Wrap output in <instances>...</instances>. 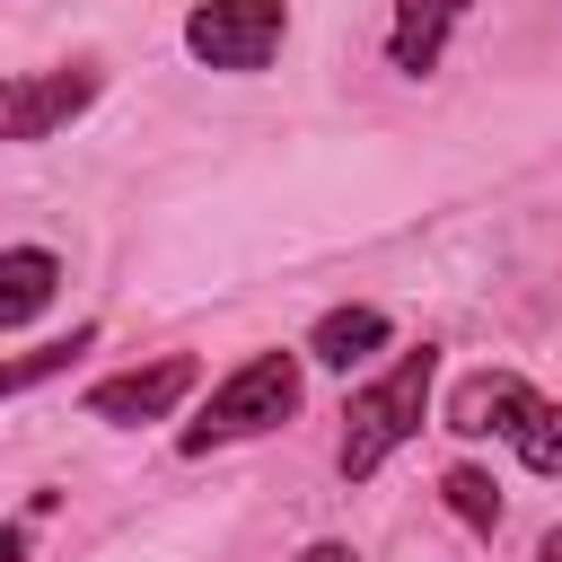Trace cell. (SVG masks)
<instances>
[{"label": "cell", "instance_id": "cell-11", "mask_svg": "<svg viewBox=\"0 0 562 562\" xmlns=\"http://www.w3.org/2000/svg\"><path fill=\"white\" fill-rule=\"evenodd\" d=\"M439 501H448V518L474 527V536L501 527V483H492L483 465H448V474H439Z\"/></svg>", "mask_w": 562, "mask_h": 562}, {"label": "cell", "instance_id": "cell-15", "mask_svg": "<svg viewBox=\"0 0 562 562\" xmlns=\"http://www.w3.org/2000/svg\"><path fill=\"white\" fill-rule=\"evenodd\" d=\"M536 562H562V527H544V544H536Z\"/></svg>", "mask_w": 562, "mask_h": 562}, {"label": "cell", "instance_id": "cell-1", "mask_svg": "<svg viewBox=\"0 0 562 562\" xmlns=\"http://www.w3.org/2000/svg\"><path fill=\"white\" fill-rule=\"evenodd\" d=\"M299 395H307V351H246V360L202 395V413L176 430V448H184V457H211V448L263 439V430H281V422L299 413Z\"/></svg>", "mask_w": 562, "mask_h": 562}, {"label": "cell", "instance_id": "cell-10", "mask_svg": "<svg viewBox=\"0 0 562 562\" xmlns=\"http://www.w3.org/2000/svg\"><path fill=\"white\" fill-rule=\"evenodd\" d=\"M79 351H97V325H70V334H53V342H35V351H0V404L26 395V386H44V378H61Z\"/></svg>", "mask_w": 562, "mask_h": 562}, {"label": "cell", "instance_id": "cell-2", "mask_svg": "<svg viewBox=\"0 0 562 562\" xmlns=\"http://www.w3.org/2000/svg\"><path fill=\"white\" fill-rule=\"evenodd\" d=\"M430 378H439V351H430V342H413L386 378L351 386V404H342V448H334L342 483H369V474H378V465L422 430V413H430Z\"/></svg>", "mask_w": 562, "mask_h": 562}, {"label": "cell", "instance_id": "cell-12", "mask_svg": "<svg viewBox=\"0 0 562 562\" xmlns=\"http://www.w3.org/2000/svg\"><path fill=\"white\" fill-rule=\"evenodd\" d=\"M509 448H518L527 474H562V404H536V413L509 430Z\"/></svg>", "mask_w": 562, "mask_h": 562}, {"label": "cell", "instance_id": "cell-8", "mask_svg": "<svg viewBox=\"0 0 562 562\" xmlns=\"http://www.w3.org/2000/svg\"><path fill=\"white\" fill-rule=\"evenodd\" d=\"M386 342H395V316H386V307H369V299H351V307H325V316L307 325V342H299V351H307L316 369H342V378H351V369H360L369 351H386Z\"/></svg>", "mask_w": 562, "mask_h": 562}, {"label": "cell", "instance_id": "cell-3", "mask_svg": "<svg viewBox=\"0 0 562 562\" xmlns=\"http://www.w3.org/2000/svg\"><path fill=\"white\" fill-rule=\"evenodd\" d=\"M281 44H290V0H193L184 9V53L202 70L255 79V70H272Z\"/></svg>", "mask_w": 562, "mask_h": 562}, {"label": "cell", "instance_id": "cell-4", "mask_svg": "<svg viewBox=\"0 0 562 562\" xmlns=\"http://www.w3.org/2000/svg\"><path fill=\"white\" fill-rule=\"evenodd\" d=\"M97 97H105V61H97V53H79V61H44V70H9V79H0V149L70 132Z\"/></svg>", "mask_w": 562, "mask_h": 562}, {"label": "cell", "instance_id": "cell-5", "mask_svg": "<svg viewBox=\"0 0 562 562\" xmlns=\"http://www.w3.org/2000/svg\"><path fill=\"white\" fill-rule=\"evenodd\" d=\"M193 386H202V360H193V351H158V360H140V369L97 378V386L79 395V413H88V422H114V430H140V422H167Z\"/></svg>", "mask_w": 562, "mask_h": 562}, {"label": "cell", "instance_id": "cell-6", "mask_svg": "<svg viewBox=\"0 0 562 562\" xmlns=\"http://www.w3.org/2000/svg\"><path fill=\"white\" fill-rule=\"evenodd\" d=\"M536 404H544V395H536L518 369H474V378L448 395V430H457V439H509Z\"/></svg>", "mask_w": 562, "mask_h": 562}, {"label": "cell", "instance_id": "cell-13", "mask_svg": "<svg viewBox=\"0 0 562 562\" xmlns=\"http://www.w3.org/2000/svg\"><path fill=\"white\" fill-rule=\"evenodd\" d=\"M290 562H360V553H351V544H342V536H316V544H299V553H290Z\"/></svg>", "mask_w": 562, "mask_h": 562}, {"label": "cell", "instance_id": "cell-9", "mask_svg": "<svg viewBox=\"0 0 562 562\" xmlns=\"http://www.w3.org/2000/svg\"><path fill=\"white\" fill-rule=\"evenodd\" d=\"M61 299V255L53 246H0V334L35 325Z\"/></svg>", "mask_w": 562, "mask_h": 562}, {"label": "cell", "instance_id": "cell-7", "mask_svg": "<svg viewBox=\"0 0 562 562\" xmlns=\"http://www.w3.org/2000/svg\"><path fill=\"white\" fill-rule=\"evenodd\" d=\"M474 18V0H395V18H386V61L404 70V79H430L439 70V53H448V35Z\"/></svg>", "mask_w": 562, "mask_h": 562}, {"label": "cell", "instance_id": "cell-14", "mask_svg": "<svg viewBox=\"0 0 562 562\" xmlns=\"http://www.w3.org/2000/svg\"><path fill=\"white\" fill-rule=\"evenodd\" d=\"M0 562H26V527L18 518H0Z\"/></svg>", "mask_w": 562, "mask_h": 562}]
</instances>
